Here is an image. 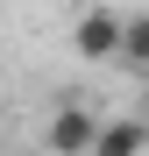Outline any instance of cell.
I'll use <instances>...</instances> for the list:
<instances>
[{"label": "cell", "instance_id": "6da1fadb", "mask_svg": "<svg viewBox=\"0 0 149 156\" xmlns=\"http://www.w3.org/2000/svg\"><path fill=\"white\" fill-rule=\"evenodd\" d=\"M71 50H78L85 64H121V50H128V14L85 7L78 21H71Z\"/></svg>", "mask_w": 149, "mask_h": 156}, {"label": "cell", "instance_id": "277c9868", "mask_svg": "<svg viewBox=\"0 0 149 156\" xmlns=\"http://www.w3.org/2000/svg\"><path fill=\"white\" fill-rule=\"evenodd\" d=\"M121 64L149 71V14H128V50H121Z\"/></svg>", "mask_w": 149, "mask_h": 156}, {"label": "cell", "instance_id": "7a4b0ae2", "mask_svg": "<svg viewBox=\"0 0 149 156\" xmlns=\"http://www.w3.org/2000/svg\"><path fill=\"white\" fill-rule=\"evenodd\" d=\"M92 142H99V121L78 107V99H64V107L50 114V128H43V149L50 156H92Z\"/></svg>", "mask_w": 149, "mask_h": 156}, {"label": "cell", "instance_id": "3957f363", "mask_svg": "<svg viewBox=\"0 0 149 156\" xmlns=\"http://www.w3.org/2000/svg\"><path fill=\"white\" fill-rule=\"evenodd\" d=\"M92 156H149V114L142 121H99V142H92Z\"/></svg>", "mask_w": 149, "mask_h": 156}]
</instances>
